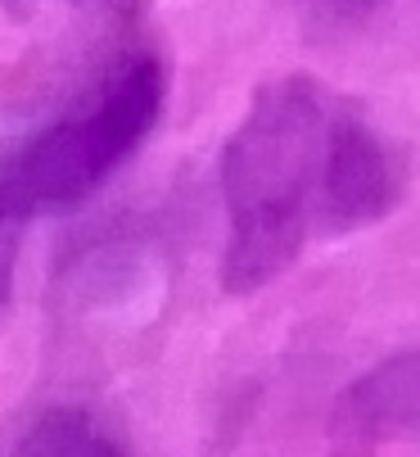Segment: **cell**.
<instances>
[{
  "label": "cell",
  "mask_w": 420,
  "mask_h": 457,
  "mask_svg": "<svg viewBox=\"0 0 420 457\" xmlns=\"http://www.w3.org/2000/svg\"><path fill=\"white\" fill-rule=\"evenodd\" d=\"M407 195V154L317 78L267 82L222 154L226 286L253 290L303 249L371 227Z\"/></svg>",
  "instance_id": "obj_1"
},
{
  "label": "cell",
  "mask_w": 420,
  "mask_h": 457,
  "mask_svg": "<svg viewBox=\"0 0 420 457\" xmlns=\"http://www.w3.org/2000/svg\"><path fill=\"white\" fill-rule=\"evenodd\" d=\"M163 104V69L150 54L127 59L118 73L73 113L45 132L0 172V213L23 218L37 209L73 204L95 190L154 127Z\"/></svg>",
  "instance_id": "obj_2"
},
{
  "label": "cell",
  "mask_w": 420,
  "mask_h": 457,
  "mask_svg": "<svg viewBox=\"0 0 420 457\" xmlns=\"http://www.w3.org/2000/svg\"><path fill=\"white\" fill-rule=\"evenodd\" d=\"M19 457H127V448L95 417L78 408H54L28 430Z\"/></svg>",
  "instance_id": "obj_3"
},
{
  "label": "cell",
  "mask_w": 420,
  "mask_h": 457,
  "mask_svg": "<svg viewBox=\"0 0 420 457\" xmlns=\"http://www.w3.org/2000/svg\"><path fill=\"white\" fill-rule=\"evenodd\" d=\"M0 227H5V213H0ZM0 290H5V231H0Z\"/></svg>",
  "instance_id": "obj_4"
}]
</instances>
